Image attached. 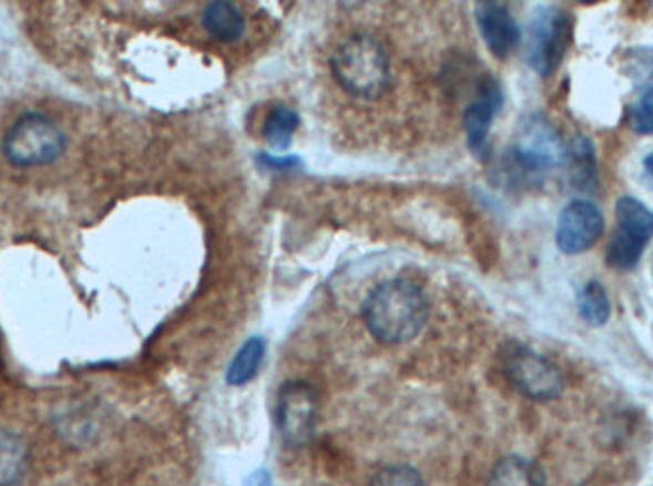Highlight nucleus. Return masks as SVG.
Segmentation results:
<instances>
[{"mask_svg": "<svg viewBox=\"0 0 653 486\" xmlns=\"http://www.w3.org/2000/svg\"><path fill=\"white\" fill-rule=\"evenodd\" d=\"M367 332L382 345L398 347L422 334L430 318L425 290L409 279H390L375 285L361 305Z\"/></svg>", "mask_w": 653, "mask_h": 486, "instance_id": "nucleus-1", "label": "nucleus"}, {"mask_svg": "<svg viewBox=\"0 0 653 486\" xmlns=\"http://www.w3.org/2000/svg\"><path fill=\"white\" fill-rule=\"evenodd\" d=\"M568 144L557 126L539 113H531L520 121L516 136L504 153L502 168L516 186H541L547 176L564 169Z\"/></svg>", "mask_w": 653, "mask_h": 486, "instance_id": "nucleus-2", "label": "nucleus"}, {"mask_svg": "<svg viewBox=\"0 0 653 486\" xmlns=\"http://www.w3.org/2000/svg\"><path fill=\"white\" fill-rule=\"evenodd\" d=\"M330 73L350 97L378 100L392 83V63L385 44L369 33H354L330 57Z\"/></svg>", "mask_w": 653, "mask_h": 486, "instance_id": "nucleus-3", "label": "nucleus"}, {"mask_svg": "<svg viewBox=\"0 0 653 486\" xmlns=\"http://www.w3.org/2000/svg\"><path fill=\"white\" fill-rule=\"evenodd\" d=\"M68 139L62 126L44 113H23L2 139V153L10 165L20 169L42 168L62 158Z\"/></svg>", "mask_w": 653, "mask_h": 486, "instance_id": "nucleus-4", "label": "nucleus"}, {"mask_svg": "<svg viewBox=\"0 0 653 486\" xmlns=\"http://www.w3.org/2000/svg\"><path fill=\"white\" fill-rule=\"evenodd\" d=\"M499 364L507 382L531 401L549 403L564 391V375L557 364L523 343H507L499 353Z\"/></svg>", "mask_w": 653, "mask_h": 486, "instance_id": "nucleus-5", "label": "nucleus"}, {"mask_svg": "<svg viewBox=\"0 0 653 486\" xmlns=\"http://www.w3.org/2000/svg\"><path fill=\"white\" fill-rule=\"evenodd\" d=\"M573 39V20L562 8H537L523 42V60L537 75L550 77L564 62Z\"/></svg>", "mask_w": 653, "mask_h": 486, "instance_id": "nucleus-6", "label": "nucleus"}, {"mask_svg": "<svg viewBox=\"0 0 653 486\" xmlns=\"http://www.w3.org/2000/svg\"><path fill=\"white\" fill-rule=\"evenodd\" d=\"M319 401L317 393L308 382L293 379L283 383L277 393V429L283 443L290 448H303L308 445L316 431Z\"/></svg>", "mask_w": 653, "mask_h": 486, "instance_id": "nucleus-7", "label": "nucleus"}, {"mask_svg": "<svg viewBox=\"0 0 653 486\" xmlns=\"http://www.w3.org/2000/svg\"><path fill=\"white\" fill-rule=\"evenodd\" d=\"M605 219L589 200H571L557 221V245L564 255H581L604 236Z\"/></svg>", "mask_w": 653, "mask_h": 486, "instance_id": "nucleus-8", "label": "nucleus"}, {"mask_svg": "<svg viewBox=\"0 0 653 486\" xmlns=\"http://www.w3.org/2000/svg\"><path fill=\"white\" fill-rule=\"evenodd\" d=\"M504 104L501 83L496 77L486 75L478 83V97L465 108L462 113V129L467 136V144L476 160L488 161L491 155L489 148V132L493 126L497 113Z\"/></svg>", "mask_w": 653, "mask_h": 486, "instance_id": "nucleus-9", "label": "nucleus"}, {"mask_svg": "<svg viewBox=\"0 0 653 486\" xmlns=\"http://www.w3.org/2000/svg\"><path fill=\"white\" fill-rule=\"evenodd\" d=\"M476 23L489 52L497 58H507L522 41V31L509 8L493 0L476 4Z\"/></svg>", "mask_w": 653, "mask_h": 486, "instance_id": "nucleus-10", "label": "nucleus"}, {"mask_svg": "<svg viewBox=\"0 0 653 486\" xmlns=\"http://www.w3.org/2000/svg\"><path fill=\"white\" fill-rule=\"evenodd\" d=\"M615 234L647 247L653 237V209L634 195H621L615 202Z\"/></svg>", "mask_w": 653, "mask_h": 486, "instance_id": "nucleus-11", "label": "nucleus"}, {"mask_svg": "<svg viewBox=\"0 0 653 486\" xmlns=\"http://www.w3.org/2000/svg\"><path fill=\"white\" fill-rule=\"evenodd\" d=\"M564 169L568 171V182L573 190L591 194L599 188L596 155H594V144L589 136L579 132L570 140Z\"/></svg>", "mask_w": 653, "mask_h": 486, "instance_id": "nucleus-12", "label": "nucleus"}, {"mask_svg": "<svg viewBox=\"0 0 653 486\" xmlns=\"http://www.w3.org/2000/svg\"><path fill=\"white\" fill-rule=\"evenodd\" d=\"M201 23L208 36L221 42L239 41L247 31V20L241 8L227 0L208 2L201 16Z\"/></svg>", "mask_w": 653, "mask_h": 486, "instance_id": "nucleus-13", "label": "nucleus"}, {"mask_svg": "<svg viewBox=\"0 0 653 486\" xmlns=\"http://www.w3.org/2000/svg\"><path fill=\"white\" fill-rule=\"evenodd\" d=\"M488 486H547V477L535 462L510 454L493 466Z\"/></svg>", "mask_w": 653, "mask_h": 486, "instance_id": "nucleus-14", "label": "nucleus"}, {"mask_svg": "<svg viewBox=\"0 0 653 486\" xmlns=\"http://www.w3.org/2000/svg\"><path fill=\"white\" fill-rule=\"evenodd\" d=\"M266 358V340L262 335H253L248 337L239 351L235 353L234 358L229 362L226 372V383L232 387H243L248 382H253L258 372H261L262 364Z\"/></svg>", "mask_w": 653, "mask_h": 486, "instance_id": "nucleus-15", "label": "nucleus"}, {"mask_svg": "<svg viewBox=\"0 0 653 486\" xmlns=\"http://www.w3.org/2000/svg\"><path fill=\"white\" fill-rule=\"evenodd\" d=\"M298 125H300V115L295 108L279 102V104L269 108L264 126H262V134L274 150L287 152L293 144Z\"/></svg>", "mask_w": 653, "mask_h": 486, "instance_id": "nucleus-16", "label": "nucleus"}, {"mask_svg": "<svg viewBox=\"0 0 653 486\" xmlns=\"http://www.w3.org/2000/svg\"><path fill=\"white\" fill-rule=\"evenodd\" d=\"M28 446L20 435L0 429V486H12L28 472Z\"/></svg>", "mask_w": 653, "mask_h": 486, "instance_id": "nucleus-17", "label": "nucleus"}, {"mask_svg": "<svg viewBox=\"0 0 653 486\" xmlns=\"http://www.w3.org/2000/svg\"><path fill=\"white\" fill-rule=\"evenodd\" d=\"M621 73L642 97L653 94V47H629L621 57Z\"/></svg>", "mask_w": 653, "mask_h": 486, "instance_id": "nucleus-18", "label": "nucleus"}, {"mask_svg": "<svg viewBox=\"0 0 653 486\" xmlns=\"http://www.w3.org/2000/svg\"><path fill=\"white\" fill-rule=\"evenodd\" d=\"M579 316L591 327H602L612 316V303L604 285L599 280H591L581 287L578 295Z\"/></svg>", "mask_w": 653, "mask_h": 486, "instance_id": "nucleus-19", "label": "nucleus"}, {"mask_svg": "<svg viewBox=\"0 0 653 486\" xmlns=\"http://www.w3.org/2000/svg\"><path fill=\"white\" fill-rule=\"evenodd\" d=\"M644 250L646 247H642L639 243L629 242L625 237L613 232L610 242L605 245V264L613 271H634L639 266Z\"/></svg>", "mask_w": 653, "mask_h": 486, "instance_id": "nucleus-20", "label": "nucleus"}, {"mask_svg": "<svg viewBox=\"0 0 653 486\" xmlns=\"http://www.w3.org/2000/svg\"><path fill=\"white\" fill-rule=\"evenodd\" d=\"M369 486H427L425 479L415 467L406 466V464H392V466L380 467L371 480Z\"/></svg>", "mask_w": 653, "mask_h": 486, "instance_id": "nucleus-21", "label": "nucleus"}, {"mask_svg": "<svg viewBox=\"0 0 653 486\" xmlns=\"http://www.w3.org/2000/svg\"><path fill=\"white\" fill-rule=\"evenodd\" d=\"M631 131L642 136H652L653 134V94L640 98L636 104L629 108L626 113Z\"/></svg>", "mask_w": 653, "mask_h": 486, "instance_id": "nucleus-22", "label": "nucleus"}, {"mask_svg": "<svg viewBox=\"0 0 653 486\" xmlns=\"http://www.w3.org/2000/svg\"><path fill=\"white\" fill-rule=\"evenodd\" d=\"M258 163L266 169H272V171L282 173V171H293V169L298 168L303 161H300V158H296V155H283V158H277V155H272V153L261 152L258 153Z\"/></svg>", "mask_w": 653, "mask_h": 486, "instance_id": "nucleus-23", "label": "nucleus"}, {"mask_svg": "<svg viewBox=\"0 0 653 486\" xmlns=\"http://www.w3.org/2000/svg\"><path fill=\"white\" fill-rule=\"evenodd\" d=\"M243 486H272V475L268 469H255L248 475Z\"/></svg>", "mask_w": 653, "mask_h": 486, "instance_id": "nucleus-24", "label": "nucleus"}, {"mask_svg": "<svg viewBox=\"0 0 653 486\" xmlns=\"http://www.w3.org/2000/svg\"><path fill=\"white\" fill-rule=\"evenodd\" d=\"M642 165H644V171L653 179V152L647 153L644 161H642Z\"/></svg>", "mask_w": 653, "mask_h": 486, "instance_id": "nucleus-25", "label": "nucleus"}, {"mask_svg": "<svg viewBox=\"0 0 653 486\" xmlns=\"http://www.w3.org/2000/svg\"><path fill=\"white\" fill-rule=\"evenodd\" d=\"M652 279H653V269H652Z\"/></svg>", "mask_w": 653, "mask_h": 486, "instance_id": "nucleus-26", "label": "nucleus"}]
</instances>
